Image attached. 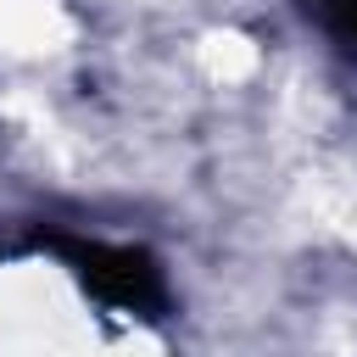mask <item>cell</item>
Segmentation results:
<instances>
[{"label": "cell", "instance_id": "1", "mask_svg": "<svg viewBox=\"0 0 357 357\" xmlns=\"http://www.w3.org/2000/svg\"><path fill=\"white\" fill-rule=\"evenodd\" d=\"M73 268L84 273V284L117 307H156V268L139 251H117V245H73Z\"/></svg>", "mask_w": 357, "mask_h": 357}, {"label": "cell", "instance_id": "2", "mask_svg": "<svg viewBox=\"0 0 357 357\" xmlns=\"http://www.w3.org/2000/svg\"><path fill=\"white\" fill-rule=\"evenodd\" d=\"M307 11H318V22L357 50V0H307Z\"/></svg>", "mask_w": 357, "mask_h": 357}]
</instances>
